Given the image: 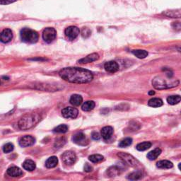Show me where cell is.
<instances>
[{"mask_svg":"<svg viewBox=\"0 0 181 181\" xmlns=\"http://www.w3.org/2000/svg\"><path fill=\"white\" fill-rule=\"evenodd\" d=\"M60 77L67 82L74 83H86L91 82L93 76L87 69L79 67H67L59 72Z\"/></svg>","mask_w":181,"mask_h":181,"instance_id":"obj_1","label":"cell"},{"mask_svg":"<svg viewBox=\"0 0 181 181\" xmlns=\"http://www.w3.org/2000/svg\"><path fill=\"white\" fill-rule=\"evenodd\" d=\"M40 120V116L38 113H28L22 117L19 121V127L21 130H29L38 124Z\"/></svg>","mask_w":181,"mask_h":181,"instance_id":"obj_2","label":"cell"},{"mask_svg":"<svg viewBox=\"0 0 181 181\" xmlns=\"http://www.w3.org/2000/svg\"><path fill=\"white\" fill-rule=\"evenodd\" d=\"M20 35L22 41L30 44L37 43L39 38L37 32L35 31L34 30L28 29V28H24L21 30Z\"/></svg>","mask_w":181,"mask_h":181,"instance_id":"obj_3","label":"cell"},{"mask_svg":"<svg viewBox=\"0 0 181 181\" xmlns=\"http://www.w3.org/2000/svg\"><path fill=\"white\" fill-rule=\"evenodd\" d=\"M152 84L157 89H165V88H173L178 86L179 84V81L168 82L167 80L164 79L163 78L161 77H157L154 78V80H153Z\"/></svg>","mask_w":181,"mask_h":181,"instance_id":"obj_4","label":"cell"},{"mask_svg":"<svg viewBox=\"0 0 181 181\" xmlns=\"http://www.w3.org/2000/svg\"><path fill=\"white\" fill-rule=\"evenodd\" d=\"M118 156L130 166L134 167V168H139L141 166V163L139 162V161L136 159L135 157H133L132 155L127 154V153L120 152L118 154Z\"/></svg>","mask_w":181,"mask_h":181,"instance_id":"obj_5","label":"cell"},{"mask_svg":"<svg viewBox=\"0 0 181 181\" xmlns=\"http://www.w3.org/2000/svg\"><path fill=\"white\" fill-rule=\"evenodd\" d=\"M57 31L53 28H46L43 32V38L47 43H51L56 38Z\"/></svg>","mask_w":181,"mask_h":181,"instance_id":"obj_6","label":"cell"},{"mask_svg":"<svg viewBox=\"0 0 181 181\" xmlns=\"http://www.w3.org/2000/svg\"><path fill=\"white\" fill-rule=\"evenodd\" d=\"M62 160L63 163L67 166H72L76 162L77 156L75 153L72 151L65 152L62 155Z\"/></svg>","mask_w":181,"mask_h":181,"instance_id":"obj_7","label":"cell"},{"mask_svg":"<svg viewBox=\"0 0 181 181\" xmlns=\"http://www.w3.org/2000/svg\"><path fill=\"white\" fill-rule=\"evenodd\" d=\"M80 30L79 28L77 26H69L65 30V34L66 37L69 40H74V39H76L78 35H79Z\"/></svg>","mask_w":181,"mask_h":181,"instance_id":"obj_8","label":"cell"},{"mask_svg":"<svg viewBox=\"0 0 181 181\" xmlns=\"http://www.w3.org/2000/svg\"><path fill=\"white\" fill-rule=\"evenodd\" d=\"M72 140H73L75 144L80 146L87 145L88 143V140H87V138H86V135L82 132L75 134L73 136V137H72Z\"/></svg>","mask_w":181,"mask_h":181,"instance_id":"obj_9","label":"cell"},{"mask_svg":"<svg viewBox=\"0 0 181 181\" xmlns=\"http://www.w3.org/2000/svg\"><path fill=\"white\" fill-rule=\"evenodd\" d=\"M78 110L73 107H67L62 110V115L65 118H76L78 116Z\"/></svg>","mask_w":181,"mask_h":181,"instance_id":"obj_10","label":"cell"},{"mask_svg":"<svg viewBox=\"0 0 181 181\" xmlns=\"http://www.w3.org/2000/svg\"><path fill=\"white\" fill-rule=\"evenodd\" d=\"M13 38V33L12 30L9 29H4L3 31L0 33V41L4 43H8L12 41Z\"/></svg>","mask_w":181,"mask_h":181,"instance_id":"obj_11","label":"cell"},{"mask_svg":"<svg viewBox=\"0 0 181 181\" xmlns=\"http://www.w3.org/2000/svg\"><path fill=\"white\" fill-rule=\"evenodd\" d=\"M35 138L33 137L32 136L26 135L24 137H21L19 140V145L22 147H28L32 146L35 143Z\"/></svg>","mask_w":181,"mask_h":181,"instance_id":"obj_12","label":"cell"},{"mask_svg":"<svg viewBox=\"0 0 181 181\" xmlns=\"http://www.w3.org/2000/svg\"><path fill=\"white\" fill-rule=\"evenodd\" d=\"M104 68L109 73H115L119 70V65L115 61H109L105 64Z\"/></svg>","mask_w":181,"mask_h":181,"instance_id":"obj_13","label":"cell"},{"mask_svg":"<svg viewBox=\"0 0 181 181\" xmlns=\"http://www.w3.org/2000/svg\"><path fill=\"white\" fill-rule=\"evenodd\" d=\"M99 59V55L97 53H92L91 55H88V56L82 58L80 60H79V64H87L93 62L94 61H96Z\"/></svg>","mask_w":181,"mask_h":181,"instance_id":"obj_14","label":"cell"},{"mask_svg":"<svg viewBox=\"0 0 181 181\" xmlns=\"http://www.w3.org/2000/svg\"><path fill=\"white\" fill-rule=\"evenodd\" d=\"M113 134V128L112 127H104L101 130V136L105 140H108L111 138Z\"/></svg>","mask_w":181,"mask_h":181,"instance_id":"obj_15","label":"cell"},{"mask_svg":"<svg viewBox=\"0 0 181 181\" xmlns=\"http://www.w3.org/2000/svg\"><path fill=\"white\" fill-rule=\"evenodd\" d=\"M7 174L11 177H19L23 174V172L19 167L12 166L7 170Z\"/></svg>","mask_w":181,"mask_h":181,"instance_id":"obj_16","label":"cell"},{"mask_svg":"<svg viewBox=\"0 0 181 181\" xmlns=\"http://www.w3.org/2000/svg\"><path fill=\"white\" fill-rule=\"evenodd\" d=\"M69 102L72 105H73L74 106H79L83 102L82 97L78 94H74L72 95L69 100Z\"/></svg>","mask_w":181,"mask_h":181,"instance_id":"obj_17","label":"cell"},{"mask_svg":"<svg viewBox=\"0 0 181 181\" xmlns=\"http://www.w3.org/2000/svg\"><path fill=\"white\" fill-rule=\"evenodd\" d=\"M157 166L158 168H161V169H168V168H173V163L171 162V161H167V160H162L158 161L157 163Z\"/></svg>","mask_w":181,"mask_h":181,"instance_id":"obj_18","label":"cell"},{"mask_svg":"<svg viewBox=\"0 0 181 181\" xmlns=\"http://www.w3.org/2000/svg\"><path fill=\"white\" fill-rule=\"evenodd\" d=\"M163 14L171 18H180L181 16L180 9L168 10L163 12Z\"/></svg>","mask_w":181,"mask_h":181,"instance_id":"obj_19","label":"cell"},{"mask_svg":"<svg viewBox=\"0 0 181 181\" xmlns=\"http://www.w3.org/2000/svg\"><path fill=\"white\" fill-rule=\"evenodd\" d=\"M23 168L28 171H33L35 168V163L32 160L27 159L23 163Z\"/></svg>","mask_w":181,"mask_h":181,"instance_id":"obj_20","label":"cell"},{"mask_svg":"<svg viewBox=\"0 0 181 181\" xmlns=\"http://www.w3.org/2000/svg\"><path fill=\"white\" fill-rule=\"evenodd\" d=\"M58 159L56 157H50L45 162V166L48 168H55L57 165Z\"/></svg>","mask_w":181,"mask_h":181,"instance_id":"obj_21","label":"cell"},{"mask_svg":"<svg viewBox=\"0 0 181 181\" xmlns=\"http://www.w3.org/2000/svg\"><path fill=\"white\" fill-rule=\"evenodd\" d=\"M163 104V103L162 100L158 98H153L152 99H150L148 103L149 106L153 108H158L162 106Z\"/></svg>","mask_w":181,"mask_h":181,"instance_id":"obj_22","label":"cell"},{"mask_svg":"<svg viewBox=\"0 0 181 181\" xmlns=\"http://www.w3.org/2000/svg\"><path fill=\"white\" fill-rule=\"evenodd\" d=\"M132 52L135 56L140 58V59H144L148 56V52L144 51V50H134Z\"/></svg>","mask_w":181,"mask_h":181,"instance_id":"obj_23","label":"cell"},{"mask_svg":"<svg viewBox=\"0 0 181 181\" xmlns=\"http://www.w3.org/2000/svg\"><path fill=\"white\" fill-rule=\"evenodd\" d=\"M94 107H95V102L93 101H86L84 104L82 105V109L83 111L87 112V111L92 110L94 108Z\"/></svg>","mask_w":181,"mask_h":181,"instance_id":"obj_24","label":"cell"},{"mask_svg":"<svg viewBox=\"0 0 181 181\" xmlns=\"http://www.w3.org/2000/svg\"><path fill=\"white\" fill-rule=\"evenodd\" d=\"M161 150L160 149H158V148L155 149L154 150L150 152L149 154H147V158L151 161L155 160L156 158H157L158 156L161 154Z\"/></svg>","mask_w":181,"mask_h":181,"instance_id":"obj_25","label":"cell"},{"mask_svg":"<svg viewBox=\"0 0 181 181\" xmlns=\"http://www.w3.org/2000/svg\"><path fill=\"white\" fill-rule=\"evenodd\" d=\"M151 146H152L151 142H149V141H144V142L137 144V146L136 148H137L138 151L143 152V151H146V150L149 149Z\"/></svg>","mask_w":181,"mask_h":181,"instance_id":"obj_26","label":"cell"},{"mask_svg":"<svg viewBox=\"0 0 181 181\" xmlns=\"http://www.w3.org/2000/svg\"><path fill=\"white\" fill-rule=\"evenodd\" d=\"M180 96H171L168 97L167 98V102L170 105H175L178 104V103L180 102Z\"/></svg>","mask_w":181,"mask_h":181,"instance_id":"obj_27","label":"cell"},{"mask_svg":"<svg viewBox=\"0 0 181 181\" xmlns=\"http://www.w3.org/2000/svg\"><path fill=\"white\" fill-rule=\"evenodd\" d=\"M132 143V139L127 137L123 139V140H121L119 143V146L122 147V148H124V147H127L130 146Z\"/></svg>","mask_w":181,"mask_h":181,"instance_id":"obj_28","label":"cell"},{"mask_svg":"<svg viewBox=\"0 0 181 181\" xmlns=\"http://www.w3.org/2000/svg\"><path fill=\"white\" fill-rule=\"evenodd\" d=\"M104 157L100 154H93L88 157L89 161H91L93 163H99L104 160Z\"/></svg>","mask_w":181,"mask_h":181,"instance_id":"obj_29","label":"cell"},{"mask_svg":"<svg viewBox=\"0 0 181 181\" xmlns=\"http://www.w3.org/2000/svg\"><path fill=\"white\" fill-rule=\"evenodd\" d=\"M108 174L109 176L110 177H113V176H116L118 174H120V169L116 166H112L108 170Z\"/></svg>","mask_w":181,"mask_h":181,"instance_id":"obj_30","label":"cell"},{"mask_svg":"<svg viewBox=\"0 0 181 181\" xmlns=\"http://www.w3.org/2000/svg\"><path fill=\"white\" fill-rule=\"evenodd\" d=\"M68 131V127L66 125H60L53 130L54 132L56 133H65Z\"/></svg>","mask_w":181,"mask_h":181,"instance_id":"obj_31","label":"cell"},{"mask_svg":"<svg viewBox=\"0 0 181 181\" xmlns=\"http://www.w3.org/2000/svg\"><path fill=\"white\" fill-rule=\"evenodd\" d=\"M141 178V173L140 171L133 172L132 173L128 175V176H127L128 179L132 180H139V179H140Z\"/></svg>","mask_w":181,"mask_h":181,"instance_id":"obj_32","label":"cell"},{"mask_svg":"<svg viewBox=\"0 0 181 181\" xmlns=\"http://www.w3.org/2000/svg\"><path fill=\"white\" fill-rule=\"evenodd\" d=\"M13 144L12 143H7L5 145L3 146V151L4 153H6V154H7V153H9L11 152H12L13 150Z\"/></svg>","mask_w":181,"mask_h":181,"instance_id":"obj_33","label":"cell"},{"mask_svg":"<svg viewBox=\"0 0 181 181\" xmlns=\"http://www.w3.org/2000/svg\"><path fill=\"white\" fill-rule=\"evenodd\" d=\"M91 30L88 28H83L82 31V35L83 38H88L91 35Z\"/></svg>","mask_w":181,"mask_h":181,"instance_id":"obj_34","label":"cell"},{"mask_svg":"<svg viewBox=\"0 0 181 181\" xmlns=\"http://www.w3.org/2000/svg\"><path fill=\"white\" fill-rule=\"evenodd\" d=\"M17 0H0V5H7L12 4Z\"/></svg>","mask_w":181,"mask_h":181,"instance_id":"obj_35","label":"cell"},{"mask_svg":"<svg viewBox=\"0 0 181 181\" xmlns=\"http://www.w3.org/2000/svg\"><path fill=\"white\" fill-rule=\"evenodd\" d=\"M91 137H92V138L94 140H100V139H101V135H100L98 132H93L92 135H91Z\"/></svg>","mask_w":181,"mask_h":181,"instance_id":"obj_36","label":"cell"},{"mask_svg":"<svg viewBox=\"0 0 181 181\" xmlns=\"http://www.w3.org/2000/svg\"><path fill=\"white\" fill-rule=\"evenodd\" d=\"M173 29L176 30H180L181 29V26H180V22H174L173 24Z\"/></svg>","mask_w":181,"mask_h":181,"instance_id":"obj_37","label":"cell"},{"mask_svg":"<svg viewBox=\"0 0 181 181\" xmlns=\"http://www.w3.org/2000/svg\"><path fill=\"white\" fill-rule=\"evenodd\" d=\"M84 171L86 172H91L93 171V167L89 165L88 163H86L84 166Z\"/></svg>","mask_w":181,"mask_h":181,"instance_id":"obj_38","label":"cell"},{"mask_svg":"<svg viewBox=\"0 0 181 181\" xmlns=\"http://www.w3.org/2000/svg\"><path fill=\"white\" fill-rule=\"evenodd\" d=\"M149 95H154V94H155V92H154V91H150V92L149 93Z\"/></svg>","mask_w":181,"mask_h":181,"instance_id":"obj_39","label":"cell"},{"mask_svg":"<svg viewBox=\"0 0 181 181\" xmlns=\"http://www.w3.org/2000/svg\"><path fill=\"white\" fill-rule=\"evenodd\" d=\"M0 85H1V79H0Z\"/></svg>","mask_w":181,"mask_h":181,"instance_id":"obj_40","label":"cell"}]
</instances>
